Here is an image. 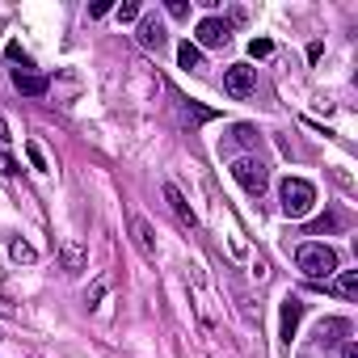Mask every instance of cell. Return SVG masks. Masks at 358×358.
I'll return each mask as SVG.
<instances>
[{
  "label": "cell",
  "instance_id": "6da1fadb",
  "mask_svg": "<svg viewBox=\"0 0 358 358\" xmlns=\"http://www.w3.org/2000/svg\"><path fill=\"white\" fill-rule=\"evenodd\" d=\"M295 266H299V274H303V278L324 282V278H333V274H337V253H333L324 241H303V245L295 249Z\"/></svg>",
  "mask_w": 358,
  "mask_h": 358
},
{
  "label": "cell",
  "instance_id": "7a4b0ae2",
  "mask_svg": "<svg viewBox=\"0 0 358 358\" xmlns=\"http://www.w3.org/2000/svg\"><path fill=\"white\" fill-rule=\"evenodd\" d=\"M278 199H282V215L287 220H303L316 207V186L303 182V177H287V182L278 186Z\"/></svg>",
  "mask_w": 358,
  "mask_h": 358
},
{
  "label": "cell",
  "instance_id": "3957f363",
  "mask_svg": "<svg viewBox=\"0 0 358 358\" xmlns=\"http://www.w3.org/2000/svg\"><path fill=\"white\" fill-rule=\"evenodd\" d=\"M232 177L249 190V194H266V186H270V169H266V160H257V156H241V160H232Z\"/></svg>",
  "mask_w": 358,
  "mask_h": 358
},
{
  "label": "cell",
  "instance_id": "277c9868",
  "mask_svg": "<svg viewBox=\"0 0 358 358\" xmlns=\"http://www.w3.org/2000/svg\"><path fill=\"white\" fill-rule=\"evenodd\" d=\"M253 89H257V68H249V64L224 68V93L228 97H249Z\"/></svg>",
  "mask_w": 358,
  "mask_h": 358
},
{
  "label": "cell",
  "instance_id": "5b68a950",
  "mask_svg": "<svg viewBox=\"0 0 358 358\" xmlns=\"http://www.w3.org/2000/svg\"><path fill=\"white\" fill-rule=\"evenodd\" d=\"M194 34H199V43H194L199 51H203V47H228V43H232V22H224V17H203Z\"/></svg>",
  "mask_w": 358,
  "mask_h": 358
},
{
  "label": "cell",
  "instance_id": "8992f818",
  "mask_svg": "<svg viewBox=\"0 0 358 358\" xmlns=\"http://www.w3.org/2000/svg\"><path fill=\"white\" fill-rule=\"evenodd\" d=\"M13 89L26 93V97H43L51 89V80L43 72H30V64H26V68H13Z\"/></svg>",
  "mask_w": 358,
  "mask_h": 358
},
{
  "label": "cell",
  "instance_id": "52a82bcc",
  "mask_svg": "<svg viewBox=\"0 0 358 358\" xmlns=\"http://www.w3.org/2000/svg\"><path fill=\"white\" fill-rule=\"evenodd\" d=\"M164 203H169V211H173L177 220H182L186 228H199V215H194V207L186 203V194H182V190H177L173 182H164Z\"/></svg>",
  "mask_w": 358,
  "mask_h": 358
},
{
  "label": "cell",
  "instance_id": "ba28073f",
  "mask_svg": "<svg viewBox=\"0 0 358 358\" xmlns=\"http://www.w3.org/2000/svg\"><path fill=\"white\" fill-rule=\"evenodd\" d=\"M135 38H139V47H148V51H164V43H169V34H164L160 17H139Z\"/></svg>",
  "mask_w": 358,
  "mask_h": 358
},
{
  "label": "cell",
  "instance_id": "9c48e42d",
  "mask_svg": "<svg viewBox=\"0 0 358 358\" xmlns=\"http://www.w3.org/2000/svg\"><path fill=\"white\" fill-rule=\"evenodd\" d=\"M131 241L139 245V253H143L148 262H156V236H152V224H148L143 215H131Z\"/></svg>",
  "mask_w": 358,
  "mask_h": 358
},
{
  "label": "cell",
  "instance_id": "30bf717a",
  "mask_svg": "<svg viewBox=\"0 0 358 358\" xmlns=\"http://www.w3.org/2000/svg\"><path fill=\"white\" fill-rule=\"evenodd\" d=\"M341 337H350V320H341V316H329V320H320V329H316V341L329 350V345H337Z\"/></svg>",
  "mask_w": 358,
  "mask_h": 358
},
{
  "label": "cell",
  "instance_id": "8fae6325",
  "mask_svg": "<svg viewBox=\"0 0 358 358\" xmlns=\"http://www.w3.org/2000/svg\"><path fill=\"white\" fill-rule=\"evenodd\" d=\"M59 262H64V270H68V274H80V270H85V262H89V257H85V245H80V241H64Z\"/></svg>",
  "mask_w": 358,
  "mask_h": 358
},
{
  "label": "cell",
  "instance_id": "7c38bea8",
  "mask_svg": "<svg viewBox=\"0 0 358 358\" xmlns=\"http://www.w3.org/2000/svg\"><path fill=\"white\" fill-rule=\"evenodd\" d=\"M299 316H303V303H299L295 295H287V299H282V341H287V345H291V337H295Z\"/></svg>",
  "mask_w": 358,
  "mask_h": 358
},
{
  "label": "cell",
  "instance_id": "4fadbf2b",
  "mask_svg": "<svg viewBox=\"0 0 358 358\" xmlns=\"http://www.w3.org/2000/svg\"><path fill=\"white\" fill-rule=\"evenodd\" d=\"M333 291H337L341 299H358V270H345V274L333 282Z\"/></svg>",
  "mask_w": 358,
  "mask_h": 358
},
{
  "label": "cell",
  "instance_id": "5bb4252c",
  "mask_svg": "<svg viewBox=\"0 0 358 358\" xmlns=\"http://www.w3.org/2000/svg\"><path fill=\"white\" fill-rule=\"evenodd\" d=\"M177 64H182L186 72H190V68H203V51H199L194 43H182V47H177Z\"/></svg>",
  "mask_w": 358,
  "mask_h": 358
},
{
  "label": "cell",
  "instance_id": "9a60e30c",
  "mask_svg": "<svg viewBox=\"0 0 358 358\" xmlns=\"http://www.w3.org/2000/svg\"><path fill=\"white\" fill-rule=\"evenodd\" d=\"M182 114L194 118V122H211L215 118V110H203V106H190V101H182Z\"/></svg>",
  "mask_w": 358,
  "mask_h": 358
},
{
  "label": "cell",
  "instance_id": "2e32d148",
  "mask_svg": "<svg viewBox=\"0 0 358 358\" xmlns=\"http://www.w3.org/2000/svg\"><path fill=\"white\" fill-rule=\"evenodd\" d=\"M9 253H13V262H34V257H38V253H34V245H26V241H13V249H9Z\"/></svg>",
  "mask_w": 358,
  "mask_h": 358
},
{
  "label": "cell",
  "instance_id": "e0dca14e",
  "mask_svg": "<svg viewBox=\"0 0 358 358\" xmlns=\"http://www.w3.org/2000/svg\"><path fill=\"white\" fill-rule=\"evenodd\" d=\"M270 51H274V43H270V38H253V43H249V55H253V59H266Z\"/></svg>",
  "mask_w": 358,
  "mask_h": 358
},
{
  "label": "cell",
  "instance_id": "ac0fdd59",
  "mask_svg": "<svg viewBox=\"0 0 358 358\" xmlns=\"http://www.w3.org/2000/svg\"><path fill=\"white\" fill-rule=\"evenodd\" d=\"M118 22H139V5H135V0H122V5H118Z\"/></svg>",
  "mask_w": 358,
  "mask_h": 358
},
{
  "label": "cell",
  "instance_id": "d6986e66",
  "mask_svg": "<svg viewBox=\"0 0 358 358\" xmlns=\"http://www.w3.org/2000/svg\"><path fill=\"white\" fill-rule=\"evenodd\" d=\"M101 295H106V278H97V282L89 287V295H85V303H89V308H97V303H101Z\"/></svg>",
  "mask_w": 358,
  "mask_h": 358
},
{
  "label": "cell",
  "instance_id": "ffe728a7",
  "mask_svg": "<svg viewBox=\"0 0 358 358\" xmlns=\"http://www.w3.org/2000/svg\"><path fill=\"white\" fill-rule=\"evenodd\" d=\"M164 9H169V17H186V13H190V5H186V0H169Z\"/></svg>",
  "mask_w": 358,
  "mask_h": 358
},
{
  "label": "cell",
  "instance_id": "44dd1931",
  "mask_svg": "<svg viewBox=\"0 0 358 358\" xmlns=\"http://www.w3.org/2000/svg\"><path fill=\"white\" fill-rule=\"evenodd\" d=\"M232 135H236V139H241V143H253V139H257V131H253V127H249V122H241V127H236V131H232Z\"/></svg>",
  "mask_w": 358,
  "mask_h": 358
},
{
  "label": "cell",
  "instance_id": "7402d4cb",
  "mask_svg": "<svg viewBox=\"0 0 358 358\" xmlns=\"http://www.w3.org/2000/svg\"><path fill=\"white\" fill-rule=\"evenodd\" d=\"M329 228H337V215H324V220H316V224H312V236H320V232H329Z\"/></svg>",
  "mask_w": 358,
  "mask_h": 358
},
{
  "label": "cell",
  "instance_id": "603a6c76",
  "mask_svg": "<svg viewBox=\"0 0 358 358\" xmlns=\"http://www.w3.org/2000/svg\"><path fill=\"white\" fill-rule=\"evenodd\" d=\"M26 152H30V164H34V169H47V160H43V152H38V148H34V143H30V148H26Z\"/></svg>",
  "mask_w": 358,
  "mask_h": 358
},
{
  "label": "cell",
  "instance_id": "cb8c5ba5",
  "mask_svg": "<svg viewBox=\"0 0 358 358\" xmlns=\"http://www.w3.org/2000/svg\"><path fill=\"white\" fill-rule=\"evenodd\" d=\"M341 358H358V345H354V341H345V345H341Z\"/></svg>",
  "mask_w": 358,
  "mask_h": 358
},
{
  "label": "cell",
  "instance_id": "d4e9b609",
  "mask_svg": "<svg viewBox=\"0 0 358 358\" xmlns=\"http://www.w3.org/2000/svg\"><path fill=\"white\" fill-rule=\"evenodd\" d=\"M9 139H13V135H9V122L0 118V143H9Z\"/></svg>",
  "mask_w": 358,
  "mask_h": 358
}]
</instances>
